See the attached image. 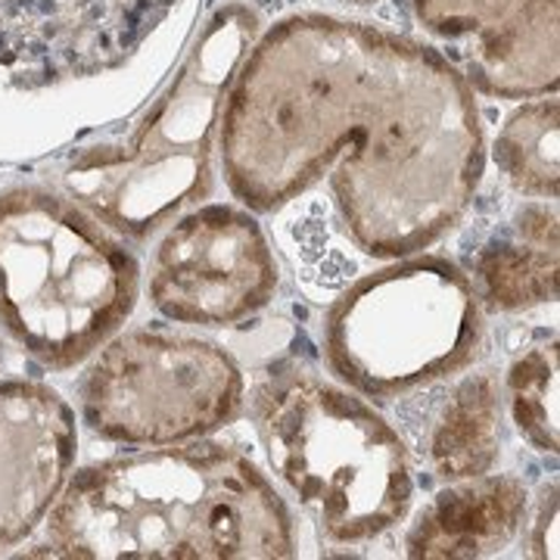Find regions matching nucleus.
Segmentation results:
<instances>
[{"label":"nucleus","mask_w":560,"mask_h":560,"mask_svg":"<svg viewBox=\"0 0 560 560\" xmlns=\"http://www.w3.org/2000/svg\"><path fill=\"white\" fill-rule=\"evenodd\" d=\"M533 558H558V486L541 489L539 517L533 523V539H529Z\"/></svg>","instance_id":"4468645a"},{"label":"nucleus","mask_w":560,"mask_h":560,"mask_svg":"<svg viewBox=\"0 0 560 560\" xmlns=\"http://www.w3.org/2000/svg\"><path fill=\"white\" fill-rule=\"evenodd\" d=\"M474 290L495 312H517L558 300V209L526 202L514 231L477 249L470 259Z\"/></svg>","instance_id":"9d476101"},{"label":"nucleus","mask_w":560,"mask_h":560,"mask_svg":"<svg viewBox=\"0 0 560 560\" xmlns=\"http://www.w3.org/2000/svg\"><path fill=\"white\" fill-rule=\"evenodd\" d=\"M501 415L504 399L492 371L455 383L420 440L433 474L445 482L489 474L501 455Z\"/></svg>","instance_id":"9b49d317"},{"label":"nucleus","mask_w":560,"mask_h":560,"mask_svg":"<svg viewBox=\"0 0 560 560\" xmlns=\"http://www.w3.org/2000/svg\"><path fill=\"white\" fill-rule=\"evenodd\" d=\"M529 517V489L517 477L482 474L448 482L418 514L405 536L415 560L492 558L521 536Z\"/></svg>","instance_id":"1a4fd4ad"},{"label":"nucleus","mask_w":560,"mask_h":560,"mask_svg":"<svg viewBox=\"0 0 560 560\" xmlns=\"http://www.w3.org/2000/svg\"><path fill=\"white\" fill-rule=\"evenodd\" d=\"M474 280L418 259L359 280L327 315V355L368 396H396L464 368L480 342Z\"/></svg>","instance_id":"20e7f679"},{"label":"nucleus","mask_w":560,"mask_h":560,"mask_svg":"<svg viewBox=\"0 0 560 560\" xmlns=\"http://www.w3.org/2000/svg\"><path fill=\"white\" fill-rule=\"evenodd\" d=\"M278 290V261L261 224L237 206L180 215L150 261V300L178 324L231 327L265 308Z\"/></svg>","instance_id":"423d86ee"},{"label":"nucleus","mask_w":560,"mask_h":560,"mask_svg":"<svg viewBox=\"0 0 560 560\" xmlns=\"http://www.w3.org/2000/svg\"><path fill=\"white\" fill-rule=\"evenodd\" d=\"M243 374L215 342L172 330H125L81 381V415L103 440L178 445L206 440L243 411Z\"/></svg>","instance_id":"39448f33"},{"label":"nucleus","mask_w":560,"mask_h":560,"mask_svg":"<svg viewBox=\"0 0 560 560\" xmlns=\"http://www.w3.org/2000/svg\"><path fill=\"white\" fill-rule=\"evenodd\" d=\"M504 396L521 436L536 452L558 455V405H560V352L558 340L529 346L508 368Z\"/></svg>","instance_id":"f8f14e48"},{"label":"nucleus","mask_w":560,"mask_h":560,"mask_svg":"<svg viewBox=\"0 0 560 560\" xmlns=\"http://www.w3.org/2000/svg\"><path fill=\"white\" fill-rule=\"evenodd\" d=\"M47 548L79 560L290 558L293 521L243 452L194 440L81 467L50 508Z\"/></svg>","instance_id":"f257e3e1"},{"label":"nucleus","mask_w":560,"mask_h":560,"mask_svg":"<svg viewBox=\"0 0 560 560\" xmlns=\"http://www.w3.org/2000/svg\"><path fill=\"white\" fill-rule=\"evenodd\" d=\"M75 415L44 383H0V551L50 514L75 460Z\"/></svg>","instance_id":"0eeeda50"},{"label":"nucleus","mask_w":560,"mask_h":560,"mask_svg":"<svg viewBox=\"0 0 560 560\" xmlns=\"http://www.w3.org/2000/svg\"><path fill=\"white\" fill-rule=\"evenodd\" d=\"M436 35H477L470 72L492 94H536L558 79V0H415Z\"/></svg>","instance_id":"6e6552de"},{"label":"nucleus","mask_w":560,"mask_h":560,"mask_svg":"<svg viewBox=\"0 0 560 560\" xmlns=\"http://www.w3.org/2000/svg\"><path fill=\"white\" fill-rule=\"evenodd\" d=\"M138 261L97 215L38 187L0 197V327L47 368H72L119 334Z\"/></svg>","instance_id":"f03ea898"},{"label":"nucleus","mask_w":560,"mask_h":560,"mask_svg":"<svg viewBox=\"0 0 560 560\" xmlns=\"http://www.w3.org/2000/svg\"><path fill=\"white\" fill-rule=\"evenodd\" d=\"M256 430L268 464L324 539L361 545L408 517V448L349 389L305 371L275 374L256 389Z\"/></svg>","instance_id":"7ed1b4c3"},{"label":"nucleus","mask_w":560,"mask_h":560,"mask_svg":"<svg viewBox=\"0 0 560 560\" xmlns=\"http://www.w3.org/2000/svg\"><path fill=\"white\" fill-rule=\"evenodd\" d=\"M495 160L526 197H558V103L541 101L508 121Z\"/></svg>","instance_id":"ddd939ff"}]
</instances>
